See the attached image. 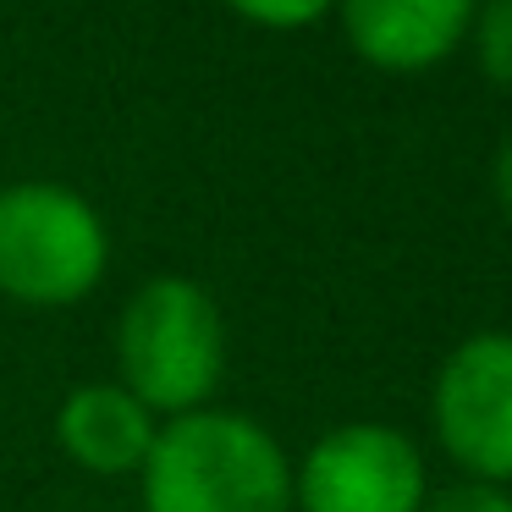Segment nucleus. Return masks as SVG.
Instances as JSON below:
<instances>
[{"label":"nucleus","mask_w":512,"mask_h":512,"mask_svg":"<svg viewBox=\"0 0 512 512\" xmlns=\"http://www.w3.org/2000/svg\"><path fill=\"white\" fill-rule=\"evenodd\" d=\"M138 512H292V457L237 408L160 419L138 468Z\"/></svg>","instance_id":"1"},{"label":"nucleus","mask_w":512,"mask_h":512,"mask_svg":"<svg viewBox=\"0 0 512 512\" xmlns=\"http://www.w3.org/2000/svg\"><path fill=\"white\" fill-rule=\"evenodd\" d=\"M226 314L193 276H149L116 314V380L155 419L210 408L226 380Z\"/></svg>","instance_id":"2"},{"label":"nucleus","mask_w":512,"mask_h":512,"mask_svg":"<svg viewBox=\"0 0 512 512\" xmlns=\"http://www.w3.org/2000/svg\"><path fill=\"white\" fill-rule=\"evenodd\" d=\"M111 270V226L67 182L28 177L0 188V298L72 309Z\"/></svg>","instance_id":"3"},{"label":"nucleus","mask_w":512,"mask_h":512,"mask_svg":"<svg viewBox=\"0 0 512 512\" xmlns=\"http://www.w3.org/2000/svg\"><path fill=\"white\" fill-rule=\"evenodd\" d=\"M424 496L419 441L380 419L336 424L292 463V512H419Z\"/></svg>","instance_id":"4"},{"label":"nucleus","mask_w":512,"mask_h":512,"mask_svg":"<svg viewBox=\"0 0 512 512\" xmlns=\"http://www.w3.org/2000/svg\"><path fill=\"white\" fill-rule=\"evenodd\" d=\"M430 430L463 479L512 485V331H474L441 358Z\"/></svg>","instance_id":"5"},{"label":"nucleus","mask_w":512,"mask_h":512,"mask_svg":"<svg viewBox=\"0 0 512 512\" xmlns=\"http://www.w3.org/2000/svg\"><path fill=\"white\" fill-rule=\"evenodd\" d=\"M479 0H336L342 39L364 67L413 78L468 45Z\"/></svg>","instance_id":"6"},{"label":"nucleus","mask_w":512,"mask_h":512,"mask_svg":"<svg viewBox=\"0 0 512 512\" xmlns=\"http://www.w3.org/2000/svg\"><path fill=\"white\" fill-rule=\"evenodd\" d=\"M160 435V419L122 386V380H83L56 408V446L72 468L94 479L138 474Z\"/></svg>","instance_id":"7"},{"label":"nucleus","mask_w":512,"mask_h":512,"mask_svg":"<svg viewBox=\"0 0 512 512\" xmlns=\"http://www.w3.org/2000/svg\"><path fill=\"white\" fill-rule=\"evenodd\" d=\"M474 61L501 94H512V0H479L474 28H468Z\"/></svg>","instance_id":"8"},{"label":"nucleus","mask_w":512,"mask_h":512,"mask_svg":"<svg viewBox=\"0 0 512 512\" xmlns=\"http://www.w3.org/2000/svg\"><path fill=\"white\" fill-rule=\"evenodd\" d=\"M221 6L254 28H270V34H303L336 12V0H221Z\"/></svg>","instance_id":"9"},{"label":"nucleus","mask_w":512,"mask_h":512,"mask_svg":"<svg viewBox=\"0 0 512 512\" xmlns=\"http://www.w3.org/2000/svg\"><path fill=\"white\" fill-rule=\"evenodd\" d=\"M419 512H512V485H490V479H452V485H430Z\"/></svg>","instance_id":"10"},{"label":"nucleus","mask_w":512,"mask_h":512,"mask_svg":"<svg viewBox=\"0 0 512 512\" xmlns=\"http://www.w3.org/2000/svg\"><path fill=\"white\" fill-rule=\"evenodd\" d=\"M490 193H496V204L507 210V221H512V133L501 138L496 160H490Z\"/></svg>","instance_id":"11"}]
</instances>
